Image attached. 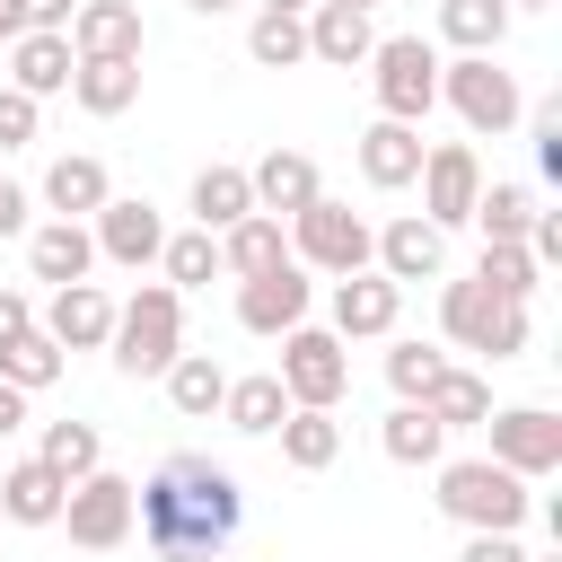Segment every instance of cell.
<instances>
[{
	"label": "cell",
	"mask_w": 562,
	"mask_h": 562,
	"mask_svg": "<svg viewBox=\"0 0 562 562\" xmlns=\"http://www.w3.org/2000/svg\"><path fill=\"white\" fill-rule=\"evenodd\" d=\"M439 334L457 351H483V360H518L527 351V299H492L474 272L439 290Z\"/></svg>",
	"instance_id": "obj_3"
},
{
	"label": "cell",
	"mask_w": 562,
	"mask_h": 562,
	"mask_svg": "<svg viewBox=\"0 0 562 562\" xmlns=\"http://www.w3.org/2000/svg\"><path fill=\"white\" fill-rule=\"evenodd\" d=\"M61 474L44 465V457H18L9 474H0V518H18V527H53L61 518Z\"/></svg>",
	"instance_id": "obj_24"
},
{
	"label": "cell",
	"mask_w": 562,
	"mask_h": 562,
	"mask_svg": "<svg viewBox=\"0 0 562 562\" xmlns=\"http://www.w3.org/2000/svg\"><path fill=\"white\" fill-rule=\"evenodd\" d=\"M422 404H430V422H439V430H483V413H492V386H483L474 369H457V360H448V369L422 386Z\"/></svg>",
	"instance_id": "obj_29"
},
{
	"label": "cell",
	"mask_w": 562,
	"mask_h": 562,
	"mask_svg": "<svg viewBox=\"0 0 562 562\" xmlns=\"http://www.w3.org/2000/svg\"><path fill=\"white\" fill-rule=\"evenodd\" d=\"M61 369H70V351H61L44 325H26L18 342H0V378H9V386H26V395H35V386H53Z\"/></svg>",
	"instance_id": "obj_37"
},
{
	"label": "cell",
	"mask_w": 562,
	"mask_h": 562,
	"mask_svg": "<svg viewBox=\"0 0 562 562\" xmlns=\"http://www.w3.org/2000/svg\"><path fill=\"white\" fill-rule=\"evenodd\" d=\"M272 378H281V395H290V404H325V413H334V404L351 395V351H342V334H334V325H290V334H281V369H272Z\"/></svg>",
	"instance_id": "obj_8"
},
{
	"label": "cell",
	"mask_w": 562,
	"mask_h": 562,
	"mask_svg": "<svg viewBox=\"0 0 562 562\" xmlns=\"http://www.w3.org/2000/svg\"><path fill=\"white\" fill-rule=\"evenodd\" d=\"M35 457H44L61 483H79V474H97V465H105V439H97V422H44Z\"/></svg>",
	"instance_id": "obj_36"
},
{
	"label": "cell",
	"mask_w": 562,
	"mask_h": 562,
	"mask_svg": "<svg viewBox=\"0 0 562 562\" xmlns=\"http://www.w3.org/2000/svg\"><path fill=\"white\" fill-rule=\"evenodd\" d=\"M439 35H448L457 53H501L509 0H439Z\"/></svg>",
	"instance_id": "obj_34"
},
{
	"label": "cell",
	"mask_w": 562,
	"mask_h": 562,
	"mask_svg": "<svg viewBox=\"0 0 562 562\" xmlns=\"http://www.w3.org/2000/svg\"><path fill=\"white\" fill-rule=\"evenodd\" d=\"M114 193V176H105V158H53L44 167V202H53V220H97V202Z\"/></svg>",
	"instance_id": "obj_25"
},
{
	"label": "cell",
	"mask_w": 562,
	"mask_h": 562,
	"mask_svg": "<svg viewBox=\"0 0 562 562\" xmlns=\"http://www.w3.org/2000/svg\"><path fill=\"white\" fill-rule=\"evenodd\" d=\"M246 211H255L246 167H202V176H193V228H211V237H220V228H237Z\"/></svg>",
	"instance_id": "obj_31"
},
{
	"label": "cell",
	"mask_w": 562,
	"mask_h": 562,
	"mask_svg": "<svg viewBox=\"0 0 562 562\" xmlns=\"http://www.w3.org/2000/svg\"><path fill=\"white\" fill-rule=\"evenodd\" d=\"M246 527V492L228 465L211 457H167L149 483H132V536L158 553V562H220L228 536Z\"/></svg>",
	"instance_id": "obj_1"
},
{
	"label": "cell",
	"mask_w": 562,
	"mask_h": 562,
	"mask_svg": "<svg viewBox=\"0 0 562 562\" xmlns=\"http://www.w3.org/2000/svg\"><path fill=\"white\" fill-rule=\"evenodd\" d=\"M369 88H378V114L386 123H422L439 105V44L422 35H378L369 44Z\"/></svg>",
	"instance_id": "obj_5"
},
{
	"label": "cell",
	"mask_w": 562,
	"mask_h": 562,
	"mask_svg": "<svg viewBox=\"0 0 562 562\" xmlns=\"http://www.w3.org/2000/svg\"><path fill=\"white\" fill-rule=\"evenodd\" d=\"M448 369V351L439 342H395L386 351V386H395V404H422V386Z\"/></svg>",
	"instance_id": "obj_40"
},
{
	"label": "cell",
	"mask_w": 562,
	"mask_h": 562,
	"mask_svg": "<svg viewBox=\"0 0 562 562\" xmlns=\"http://www.w3.org/2000/svg\"><path fill=\"white\" fill-rule=\"evenodd\" d=\"M61 35H70V53H79V61H140V44H149L132 0H79Z\"/></svg>",
	"instance_id": "obj_16"
},
{
	"label": "cell",
	"mask_w": 562,
	"mask_h": 562,
	"mask_svg": "<svg viewBox=\"0 0 562 562\" xmlns=\"http://www.w3.org/2000/svg\"><path fill=\"white\" fill-rule=\"evenodd\" d=\"M114 369L123 378H158L176 351H184V290H167V281H140L123 307H114Z\"/></svg>",
	"instance_id": "obj_2"
},
{
	"label": "cell",
	"mask_w": 562,
	"mask_h": 562,
	"mask_svg": "<svg viewBox=\"0 0 562 562\" xmlns=\"http://www.w3.org/2000/svg\"><path fill=\"white\" fill-rule=\"evenodd\" d=\"M70 97H79V114H132L140 105V61H79Z\"/></svg>",
	"instance_id": "obj_30"
},
{
	"label": "cell",
	"mask_w": 562,
	"mask_h": 562,
	"mask_svg": "<svg viewBox=\"0 0 562 562\" xmlns=\"http://www.w3.org/2000/svg\"><path fill=\"white\" fill-rule=\"evenodd\" d=\"M281 413H290V395H281V378H272V369L228 378V395H220V422H228V430H246V439H272V430H281Z\"/></svg>",
	"instance_id": "obj_28"
},
{
	"label": "cell",
	"mask_w": 562,
	"mask_h": 562,
	"mask_svg": "<svg viewBox=\"0 0 562 562\" xmlns=\"http://www.w3.org/2000/svg\"><path fill=\"white\" fill-rule=\"evenodd\" d=\"M246 61H255V70H299V61H307V18H290V9H255V26H246Z\"/></svg>",
	"instance_id": "obj_33"
},
{
	"label": "cell",
	"mask_w": 562,
	"mask_h": 562,
	"mask_svg": "<svg viewBox=\"0 0 562 562\" xmlns=\"http://www.w3.org/2000/svg\"><path fill=\"white\" fill-rule=\"evenodd\" d=\"M439 509L457 518V527H492V536H518L527 527V483L509 474V465H492V457H439Z\"/></svg>",
	"instance_id": "obj_4"
},
{
	"label": "cell",
	"mask_w": 562,
	"mask_h": 562,
	"mask_svg": "<svg viewBox=\"0 0 562 562\" xmlns=\"http://www.w3.org/2000/svg\"><path fill=\"white\" fill-rule=\"evenodd\" d=\"M70 70H79V53H70V35H61V26H26V35H9V88H26L35 105H44V97H61V88H70Z\"/></svg>",
	"instance_id": "obj_18"
},
{
	"label": "cell",
	"mask_w": 562,
	"mask_h": 562,
	"mask_svg": "<svg viewBox=\"0 0 562 562\" xmlns=\"http://www.w3.org/2000/svg\"><path fill=\"white\" fill-rule=\"evenodd\" d=\"M439 97L457 105V123L474 132V140H501L518 114H527V97H518V79L492 61V53H457V61H439Z\"/></svg>",
	"instance_id": "obj_6"
},
{
	"label": "cell",
	"mask_w": 562,
	"mask_h": 562,
	"mask_svg": "<svg viewBox=\"0 0 562 562\" xmlns=\"http://www.w3.org/2000/svg\"><path fill=\"white\" fill-rule=\"evenodd\" d=\"M184 9H193V18H220V9H237V0H184Z\"/></svg>",
	"instance_id": "obj_48"
},
{
	"label": "cell",
	"mask_w": 562,
	"mask_h": 562,
	"mask_svg": "<svg viewBox=\"0 0 562 562\" xmlns=\"http://www.w3.org/2000/svg\"><path fill=\"white\" fill-rule=\"evenodd\" d=\"M88 237H97V255H105V263L140 272V263H158V246H167V220H158V211H149L140 193H105V202H97V228H88Z\"/></svg>",
	"instance_id": "obj_13"
},
{
	"label": "cell",
	"mask_w": 562,
	"mask_h": 562,
	"mask_svg": "<svg viewBox=\"0 0 562 562\" xmlns=\"http://www.w3.org/2000/svg\"><path fill=\"white\" fill-rule=\"evenodd\" d=\"M9 35H18V9H9V0H0V44H9Z\"/></svg>",
	"instance_id": "obj_49"
},
{
	"label": "cell",
	"mask_w": 562,
	"mask_h": 562,
	"mask_svg": "<svg viewBox=\"0 0 562 562\" xmlns=\"http://www.w3.org/2000/svg\"><path fill=\"white\" fill-rule=\"evenodd\" d=\"M9 9H18V35H26V26H70L79 0H9Z\"/></svg>",
	"instance_id": "obj_43"
},
{
	"label": "cell",
	"mask_w": 562,
	"mask_h": 562,
	"mask_svg": "<svg viewBox=\"0 0 562 562\" xmlns=\"http://www.w3.org/2000/svg\"><path fill=\"white\" fill-rule=\"evenodd\" d=\"M158 378H167V404H176L184 422H211V413H220V395H228V369H220L211 351H176Z\"/></svg>",
	"instance_id": "obj_27"
},
{
	"label": "cell",
	"mask_w": 562,
	"mask_h": 562,
	"mask_svg": "<svg viewBox=\"0 0 562 562\" xmlns=\"http://www.w3.org/2000/svg\"><path fill=\"white\" fill-rule=\"evenodd\" d=\"M246 184H255V211H272V220H290V211H307V202L325 193V176H316L307 149H263V158L246 167Z\"/></svg>",
	"instance_id": "obj_20"
},
{
	"label": "cell",
	"mask_w": 562,
	"mask_h": 562,
	"mask_svg": "<svg viewBox=\"0 0 562 562\" xmlns=\"http://www.w3.org/2000/svg\"><path fill=\"white\" fill-rule=\"evenodd\" d=\"M255 9H290V18H307V9H316V0H255Z\"/></svg>",
	"instance_id": "obj_47"
},
{
	"label": "cell",
	"mask_w": 562,
	"mask_h": 562,
	"mask_svg": "<svg viewBox=\"0 0 562 562\" xmlns=\"http://www.w3.org/2000/svg\"><path fill=\"white\" fill-rule=\"evenodd\" d=\"M457 562H527V544H518V536H492V527H465Z\"/></svg>",
	"instance_id": "obj_42"
},
{
	"label": "cell",
	"mask_w": 562,
	"mask_h": 562,
	"mask_svg": "<svg viewBox=\"0 0 562 562\" xmlns=\"http://www.w3.org/2000/svg\"><path fill=\"white\" fill-rule=\"evenodd\" d=\"M395 316H404V281H386L369 263L334 281V334L342 342H378V334H395Z\"/></svg>",
	"instance_id": "obj_15"
},
{
	"label": "cell",
	"mask_w": 562,
	"mask_h": 562,
	"mask_svg": "<svg viewBox=\"0 0 562 562\" xmlns=\"http://www.w3.org/2000/svg\"><path fill=\"white\" fill-rule=\"evenodd\" d=\"M483 430H492V465H509L518 483H544V474L562 465V422H553L544 404H509V413H483Z\"/></svg>",
	"instance_id": "obj_10"
},
{
	"label": "cell",
	"mask_w": 562,
	"mask_h": 562,
	"mask_svg": "<svg viewBox=\"0 0 562 562\" xmlns=\"http://www.w3.org/2000/svg\"><path fill=\"white\" fill-rule=\"evenodd\" d=\"M0 237H26V193L0 176Z\"/></svg>",
	"instance_id": "obj_45"
},
{
	"label": "cell",
	"mask_w": 562,
	"mask_h": 562,
	"mask_svg": "<svg viewBox=\"0 0 562 562\" xmlns=\"http://www.w3.org/2000/svg\"><path fill=\"white\" fill-rule=\"evenodd\" d=\"M88 263H97V237H88V220H44V228H26V272H35L44 290H61V281H88Z\"/></svg>",
	"instance_id": "obj_21"
},
{
	"label": "cell",
	"mask_w": 562,
	"mask_h": 562,
	"mask_svg": "<svg viewBox=\"0 0 562 562\" xmlns=\"http://www.w3.org/2000/svg\"><path fill=\"white\" fill-rule=\"evenodd\" d=\"M342 9H378V0H342Z\"/></svg>",
	"instance_id": "obj_52"
},
{
	"label": "cell",
	"mask_w": 562,
	"mask_h": 562,
	"mask_svg": "<svg viewBox=\"0 0 562 562\" xmlns=\"http://www.w3.org/2000/svg\"><path fill=\"white\" fill-rule=\"evenodd\" d=\"M290 263H307V272H325V281L360 272V263H369V220H360L351 202L316 193L307 211H290Z\"/></svg>",
	"instance_id": "obj_7"
},
{
	"label": "cell",
	"mask_w": 562,
	"mask_h": 562,
	"mask_svg": "<svg viewBox=\"0 0 562 562\" xmlns=\"http://www.w3.org/2000/svg\"><path fill=\"white\" fill-rule=\"evenodd\" d=\"M378 448H386L395 465H439V457H448V430L430 422V404H395V413L378 422Z\"/></svg>",
	"instance_id": "obj_32"
},
{
	"label": "cell",
	"mask_w": 562,
	"mask_h": 562,
	"mask_svg": "<svg viewBox=\"0 0 562 562\" xmlns=\"http://www.w3.org/2000/svg\"><path fill=\"white\" fill-rule=\"evenodd\" d=\"M26 140H35V97L0 88V149H26Z\"/></svg>",
	"instance_id": "obj_41"
},
{
	"label": "cell",
	"mask_w": 562,
	"mask_h": 562,
	"mask_svg": "<svg viewBox=\"0 0 562 562\" xmlns=\"http://www.w3.org/2000/svg\"><path fill=\"white\" fill-rule=\"evenodd\" d=\"M272 439H281V457H290V465H299V474H325V465H334V457H342V422H334V413H325V404H290V413H281V430H272Z\"/></svg>",
	"instance_id": "obj_26"
},
{
	"label": "cell",
	"mask_w": 562,
	"mask_h": 562,
	"mask_svg": "<svg viewBox=\"0 0 562 562\" xmlns=\"http://www.w3.org/2000/svg\"><path fill=\"white\" fill-rule=\"evenodd\" d=\"M369 263H378L386 281H439V272H448V228H430L422 211H404V220L369 228Z\"/></svg>",
	"instance_id": "obj_14"
},
{
	"label": "cell",
	"mask_w": 562,
	"mask_h": 562,
	"mask_svg": "<svg viewBox=\"0 0 562 562\" xmlns=\"http://www.w3.org/2000/svg\"><path fill=\"white\" fill-rule=\"evenodd\" d=\"M369 44H378L369 9H342V0H316V9H307V61L360 70V61H369Z\"/></svg>",
	"instance_id": "obj_22"
},
{
	"label": "cell",
	"mask_w": 562,
	"mask_h": 562,
	"mask_svg": "<svg viewBox=\"0 0 562 562\" xmlns=\"http://www.w3.org/2000/svg\"><path fill=\"white\" fill-rule=\"evenodd\" d=\"M413 176H422V123H386V114H378V123L360 132V184H369V193H404Z\"/></svg>",
	"instance_id": "obj_19"
},
{
	"label": "cell",
	"mask_w": 562,
	"mask_h": 562,
	"mask_svg": "<svg viewBox=\"0 0 562 562\" xmlns=\"http://www.w3.org/2000/svg\"><path fill=\"white\" fill-rule=\"evenodd\" d=\"M527 562H562V553H527Z\"/></svg>",
	"instance_id": "obj_50"
},
{
	"label": "cell",
	"mask_w": 562,
	"mask_h": 562,
	"mask_svg": "<svg viewBox=\"0 0 562 562\" xmlns=\"http://www.w3.org/2000/svg\"><path fill=\"white\" fill-rule=\"evenodd\" d=\"M509 9H544V0H509Z\"/></svg>",
	"instance_id": "obj_51"
},
{
	"label": "cell",
	"mask_w": 562,
	"mask_h": 562,
	"mask_svg": "<svg viewBox=\"0 0 562 562\" xmlns=\"http://www.w3.org/2000/svg\"><path fill=\"white\" fill-rule=\"evenodd\" d=\"M422 220L430 228H465V211H474V193H483V158L465 149V140H439V149H422Z\"/></svg>",
	"instance_id": "obj_12"
},
{
	"label": "cell",
	"mask_w": 562,
	"mask_h": 562,
	"mask_svg": "<svg viewBox=\"0 0 562 562\" xmlns=\"http://www.w3.org/2000/svg\"><path fill=\"white\" fill-rule=\"evenodd\" d=\"M465 220L483 228V246H518V237H527V220H536V193H527V184H483Z\"/></svg>",
	"instance_id": "obj_35"
},
{
	"label": "cell",
	"mask_w": 562,
	"mask_h": 562,
	"mask_svg": "<svg viewBox=\"0 0 562 562\" xmlns=\"http://www.w3.org/2000/svg\"><path fill=\"white\" fill-rule=\"evenodd\" d=\"M53 527H70V544L79 553H114V544H132V483L123 474H79L70 492H61V518Z\"/></svg>",
	"instance_id": "obj_9"
},
{
	"label": "cell",
	"mask_w": 562,
	"mask_h": 562,
	"mask_svg": "<svg viewBox=\"0 0 562 562\" xmlns=\"http://www.w3.org/2000/svg\"><path fill=\"white\" fill-rule=\"evenodd\" d=\"M158 272H167V290H211V281H220V237H211V228L167 237V246H158Z\"/></svg>",
	"instance_id": "obj_38"
},
{
	"label": "cell",
	"mask_w": 562,
	"mask_h": 562,
	"mask_svg": "<svg viewBox=\"0 0 562 562\" xmlns=\"http://www.w3.org/2000/svg\"><path fill=\"white\" fill-rule=\"evenodd\" d=\"M26 325H35V299L26 290H0V342H18Z\"/></svg>",
	"instance_id": "obj_44"
},
{
	"label": "cell",
	"mask_w": 562,
	"mask_h": 562,
	"mask_svg": "<svg viewBox=\"0 0 562 562\" xmlns=\"http://www.w3.org/2000/svg\"><path fill=\"white\" fill-rule=\"evenodd\" d=\"M61 351H105V334H114V299L97 290V281H61L53 299H44V316H35Z\"/></svg>",
	"instance_id": "obj_17"
},
{
	"label": "cell",
	"mask_w": 562,
	"mask_h": 562,
	"mask_svg": "<svg viewBox=\"0 0 562 562\" xmlns=\"http://www.w3.org/2000/svg\"><path fill=\"white\" fill-rule=\"evenodd\" d=\"M9 430H26V386L0 378V439H9Z\"/></svg>",
	"instance_id": "obj_46"
},
{
	"label": "cell",
	"mask_w": 562,
	"mask_h": 562,
	"mask_svg": "<svg viewBox=\"0 0 562 562\" xmlns=\"http://www.w3.org/2000/svg\"><path fill=\"white\" fill-rule=\"evenodd\" d=\"M474 281H483L492 299H536V281H544V263H536L527 246H483V263H474Z\"/></svg>",
	"instance_id": "obj_39"
},
{
	"label": "cell",
	"mask_w": 562,
	"mask_h": 562,
	"mask_svg": "<svg viewBox=\"0 0 562 562\" xmlns=\"http://www.w3.org/2000/svg\"><path fill=\"white\" fill-rule=\"evenodd\" d=\"M307 299H316L307 263H272V272H246V281H237V325H246V334H263V342H281L290 325H307Z\"/></svg>",
	"instance_id": "obj_11"
},
{
	"label": "cell",
	"mask_w": 562,
	"mask_h": 562,
	"mask_svg": "<svg viewBox=\"0 0 562 562\" xmlns=\"http://www.w3.org/2000/svg\"><path fill=\"white\" fill-rule=\"evenodd\" d=\"M272 263H290V228H281L272 211H246L237 228H220V272H228V281L272 272Z\"/></svg>",
	"instance_id": "obj_23"
}]
</instances>
